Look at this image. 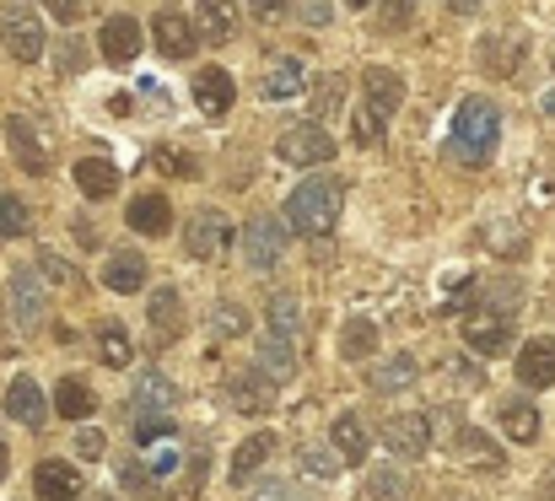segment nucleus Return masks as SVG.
I'll return each mask as SVG.
<instances>
[{"instance_id":"nucleus-58","label":"nucleus","mask_w":555,"mask_h":501,"mask_svg":"<svg viewBox=\"0 0 555 501\" xmlns=\"http://www.w3.org/2000/svg\"><path fill=\"white\" fill-rule=\"evenodd\" d=\"M545 497H555V464L545 470Z\"/></svg>"},{"instance_id":"nucleus-48","label":"nucleus","mask_w":555,"mask_h":501,"mask_svg":"<svg viewBox=\"0 0 555 501\" xmlns=\"http://www.w3.org/2000/svg\"><path fill=\"white\" fill-rule=\"evenodd\" d=\"M357 141H362V146L383 141V119H377L372 108H362V114H357Z\"/></svg>"},{"instance_id":"nucleus-28","label":"nucleus","mask_w":555,"mask_h":501,"mask_svg":"<svg viewBox=\"0 0 555 501\" xmlns=\"http://www.w3.org/2000/svg\"><path fill=\"white\" fill-rule=\"evenodd\" d=\"M496 426L513 437V442H534L540 437V410L529 404V399H502V410H496Z\"/></svg>"},{"instance_id":"nucleus-34","label":"nucleus","mask_w":555,"mask_h":501,"mask_svg":"<svg viewBox=\"0 0 555 501\" xmlns=\"http://www.w3.org/2000/svg\"><path fill=\"white\" fill-rule=\"evenodd\" d=\"M480 65H486V76H513L524 65V43L518 38H486Z\"/></svg>"},{"instance_id":"nucleus-6","label":"nucleus","mask_w":555,"mask_h":501,"mask_svg":"<svg viewBox=\"0 0 555 501\" xmlns=\"http://www.w3.org/2000/svg\"><path fill=\"white\" fill-rule=\"evenodd\" d=\"M5 146H11L16 167H22V172H33V178L54 167V152H49L43 130H38L33 119H22V114H11V119H5Z\"/></svg>"},{"instance_id":"nucleus-55","label":"nucleus","mask_w":555,"mask_h":501,"mask_svg":"<svg viewBox=\"0 0 555 501\" xmlns=\"http://www.w3.org/2000/svg\"><path fill=\"white\" fill-rule=\"evenodd\" d=\"M248 5H254V11H259V16H281V11H286V5H292V0H248Z\"/></svg>"},{"instance_id":"nucleus-53","label":"nucleus","mask_w":555,"mask_h":501,"mask_svg":"<svg viewBox=\"0 0 555 501\" xmlns=\"http://www.w3.org/2000/svg\"><path fill=\"white\" fill-rule=\"evenodd\" d=\"M410 22V0H388L383 5V27H404Z\"/></svg>"},{"instance_id":"nucleus-24","label":"nucleus","mask_w":555,"mask_h":501,"mask_svg":"<svg viewBox=\"0 0 555 501\" xmlns=\"http://www.w3.org/2000/svg\"><path fill=\"white\" fill-rule=\"evenodd\" d=\"M330 448L340 453V464H367V448H372L367 421L362 415H340L335 432H330Z\"/></svg>"},{"instance_id":"nucleus-38","label":"nucleus","mask_w":555,"mask_h":501,"mask_svg":"<svg viewBox=\"0 0 555 501\" xmlns=\"http://www.w3.org/2000/svg\"><path fill=\"white\" fill-rule=\"evenodd\" d=\"M308 103H313V119H324V114H340V103H346V81H340V76H324V81L308 92Z\"/></svg>"},{"instance_id":"nucleus-47","label":"nucleus","mask_w":555,"mask_h":501,"mask_svg":"<svg viewBox=\"0 0 555 501\" xmlns=\"http://www.w3.org/2000/svg\"><path fill=\"white\" fill-rule=\"evenodd\" d=\"M179 470H184V486H179V491H184V497H194V491H199V480H205V470H210V459H205V453H189Z\"/></svg>"},{"instance_id":"nucleus-33","label":"nucleus","mask_w":555,"mask_h":501,"mask_svg":"<svg viewBox=\"0 0 555 501\" xmlns=\"http://www.w3.org/2000/svg\"><path fill=\"white\" fill-rule=\"evenodd\" d=\"M130 356H135L130 330H125L119 319H103V324H98V361H103V367H130Z\"/></svg>"},{"instance_id":"nucleus-60","label":"nucleus","mask_w":555,"mask_h":501,"mask_svg":"<svg viewBox=\"0 0 555 501\" xmlns=\"http://www.w3.org/2000/svg\"><path fill=\"white\" fill-rule=\"evenodd\" d=\"M545 114H551V119H555V92H551V98H545Z\"/></svg>"},{"instance_id":"nucleus-41","label":"nucleus","mask_w":555,"mask_h":501,"mask_svg":"<svg viewBox=\"0 0 555 501\" xmlns=\"http://www.w3.org/2000/svg\"><path fill=\"white\" fill-rule=\"evenodd\" d=\"M367 497L372 501H404L410 497V480H404L399 470H377V475H367Z\"/></svg>"},{"instance_id":"nucleus-13","label":"nucleus","mask_w":555,"mask_h":501,"mask_svg":"<svg viewBox=\"0 0 555 501\" xmlns=\"http://www.w3.org/2000/svg\"><path fill=\"white\" fill-rule=\"evenodd\" d=\"M33 497L38 501H76L81 497V475H76V464H65V459H43V464L33 470Z\"/></svg>"},{"instance_id":"nucleus-52","label":"nucleus","mask_w":555,"mask_h":501,"mask_svg":"<svg viewBox=\"0 0 555 501\" xmlns=\"http://www.w3.org/2000/svg\"><path fill=\"white\" fill-rule=\"evenodd\" d=\"M76 453L81 459H103V432H81L76 437Z\"/></svg>"},{"instance_id":"nucleus-57","label":"nucleus","mask_w":555,"mask_h":501,"mask_svg":"<svg viewBox=\"0 0 555 501\" xmlns=\"http://www.w3.org/2000/svg\"><path fill=\"white\" fill-rule=\"evenodd\" d=\"M11 475V448H5V437H0V480Z\"/></svg>"},{"instance_id":"nucleus-32","label":"nucleus","mask_w":555,"mask_h":501,"mask_svg":"<svg viewBox=\"0 0 555 501\" xmlns=\"http://www.w3.org/2000/svg\"><path fill=\"white\" fill-rule=\"evenodd\" d=\"M270 453H275V437H270V432H254V437L232 453V480H237V486H248V475H259Z\"/></svg>"},{"instance_id":"nucleus-23","label":"nucleus","mask_w":555,"mask_h":501,"mask_svg":"<svg viewBox=\"0 0 555 501\" xmlns=\"http://www.w3.org/2000/svg\"><path fill=\"white\" fill-rule=\"evenodd\" d=\"M415 377H421V361H415L410 350H393V356L377 361V372H372L367 388H377V394H399V388H415Z\"/></svg>"},{"instance_id":"nucleus-16","label":"nucleus","mask_w":555,"mask_h":501,"mask_svg":"<svg viewBox=\"0 0 555 501\" xmlns=\"http://www.w3.org/2000/svg\"><path fill=\"white\" fill-rule=\"evenodd\" d=\"M232 33H237V5L232 0H199L194 5V38L232 43Z\"/></svg>"},{"instance_id":"nucleus-9","label":"nucleus","mask_w":555,"mask_h":501,"mask_svg":"<svg viewBox=\"0 0 555 501\" xmlns=\"http://www.w3.org/2000/svg\"><path fill=\"white\" fill-rule=\"evenodd\" d=\"M377 437H383L388 453H399V459H421V453L431 448V421H426L421 410H410V415H388Z\"/></svg>"},{"instance_id":"nucleus-29","label":"nucleus","mask_w":555,"mask_h":501,"mask_svg":"<svg viewBox=\"0 0 555 501\" xmlns=\"http://www.w3.org/2000/svg\"><path fill=\"white\" fill-rule=\"evenodd\" d=\"M146 313H152V330H157V339H168V345H173V339H179V334H184V303H179V292H173V286H163V292H152V308H146Z\"/></svg>"},{"instance_id":"nucleus-4","label":"nucleus","mask_w":555,"mask_h":501,"mask_svg":"<svg viewBox=\"0 0 555 501\" xmlns=\"http://www.w3.org/2000/svg\"><path fill=\"white\" fill-rule=\"evenodd\" d=\"M0 43H5V49H11V60H22V65L43 60L49 38H43V22H38V11H33V5H11V11L0 16Z\"/></svg>"},{"instance_id":"nucleus-19","label":"nucleus","mask_w":555,"mask_h":501,"mask_svg":"<svg viewBox=\"0 0 555 501\" xmlns=\"http://www.w3.org/2000/svg\"><path fill=\"white\" fill-rule=\"evenodd\" d=\"M232 98H237V87H232V76L221 70V65H210V70H199L194 76V103H199V114H227L232 108Z\"/></svg>"},{"instance_id":"nucleus-26","label":"nucleus","mask_w":555,"mask_h":501,"mask_svg":"<svg viewBox=\"0 0 555 501\" xmlns=\"http://www.w3.org/2000/svg\"><path fill=\"white\" fill-rule=\"evenodd\" d=\"M259 372H264L270 383H292V377H297V350H292L286 334H264V339H259Z\"/></svg>"},{"instance_id":"nucleus-61","label":"nucleus","mask_w":555,"mask_h":501,"mask_svg":"<svg viewBox=\"0 0 555 501\" xmlns=\"http://www.w3.org/2000/svg\"><path fill=\"white\" fill-rule=\"evenodd\" d=\"M346 5H372V0H346Z\"/></svg>"},{"instance_id":"nucleus-21","label":"nucleus","mask_w":555,"mask_h":501,"mask_svg":"<svg viewBox=\"0 0 555 501\" xmlns=\"http://www.w3.org/2000/svg\"><path fill=\"white\" fill-rule=\"evenodd\" d=\"M103 286L108 292H141L146 286V259L135 254V248H119V254H108V265H103Z\"/></svg>"},{"instance_id":"nucleus-40","label":"nucleus","mask_w":555,"mask_h":501,"mask_svg":"<svg viewBox=\"0 0 555 501\" xmlns=\"http://www.w3.org/2000/svg\"><path fill=\"white\" fill-rule=\"evenodd\" d=\"M119 480H125L130 497H163V486H157V475L146 470V459H130V464L119 470Z\"/></svg>"},{"instance_id":"nucleus-27","label":"nucleus","mask_w":555,"mask_h":501,"mask_svg":"<svg viewBox=\"0 0 555 501\" xmlns=\"http://www.w3.org/2000/svg\"><path fill=\"white\" fill-rule=\"evenodd\" d=\"M54 410H60L65 421H87V415L98 410L92 383H87V377H60V383H54Z\"/></svg>"},{"instance_id":"nucleus-39","label":"nucleus","mask_w":555,"mask_h":501,"mask_svg":"<svg viewBox=\"0 0 555 501\" xmlns=\"http://www.w3.org/2000/svg\"><path fill=\"white\" fill-rule=\"evenodd\" d=\"M33 232V216L16 194H0V237H27Z\"/></svg>"},{"instance_id":"nucleus-59","label":"nucleus","mask_w":555,"mask_h":501,"mask_svg":"<svg viewBox=\"0 0 555 501\" xmlns=\"http://www.w3.org/2000/svg\"><path fill=\"white\" fill-rule=\"evenodd\" d=\"M453 5H459V11H475V5H480V0H453Z\"/></svg>"},{"instance_id":"nucleus-42","label":"nucleus","mask_w":555,"mask_h":501,"mask_svg":"<svg viewBox=\"0 0 555 501\" xmlns=\"http://www.w3.org/2000/svg\"><path fill=\"white\" fill-rule=\"evenodd\" d=\"M130 437H135L141 448H152V442H173V437H179V426H173L168 415H141Z\"/></svg>"},{"instance_id":"nucleus-17","label":"nucleus","mask_w":555,"mask_h":501,"mask_svg":"<svg viewBox=\"0 0 555 501\" xmlns=\"http://www.w3.org/2000/svg\"><path fill=\"white\" fill-rule=\"evenodd\" d=\"M362 87H367V108L377 114V119H393V114H399V103H404V81H399V70L372 65L367 76H362Z\"/></svg>"},{"instance_id":"nucleus-18","label":"nucleus","mask_w":555,"mask_h":501,"mask_svg":"<svg viewBox=\"0 0 555 501\" xmlns=\"http://www.w3.org/2000/svg\"><path fill=\"white\" fill-rule=\"evenodd\" d=\"M125 221H130L141 237H163V232L173 227V205H168V194L152 189V194H135V200H130V216H125Z\"/></svg>"},{"instance_id":"nucleus-35","label":"nucleus","mask_w":555,"mask_h":501,"mask_svg":"<svg viewBox=\"0 0 555 501\" xmlns=\"http://www.w3.org/2000/svg\"><path fill=\"white\" fill-rule=\"evenodd\" d=\"M372 350H377V324L372 319H351L346 334H340V356L346 361H367Z\"/></svg>"},{"instance_id":"nucleus-22","label":"nucleus","mask_w":555,"mask_h":501,"mask_svg":"<svg viewBox=\"0 0 555 501\" xmlns=\"http://www.w3.org/2000/svg\"><path fill=\"white\" fill-rule=\"evenodd\" d=\"M179 399V388L163 377V372H146L141 383H135V394H130V415L141 421V415H168V404Z\"/></svg>"},{"instance_id":"nucleus-25","label":"nucleus","mask_w":555,"mask_h":501,"mask_svg":"<svg viewBox=\"0 0 555 501\" xmlns=\"http://www.w3.org/2000/svg\"><path fill=\"white\" fill-rule=\"evenodd\" d=\"M259 87H264L270 103H286V98H302L308 92V70H302V60H275Z\"/></svg>"},{"instance_id":"nucleus-14","label":"nucleus","mask_w":555,"mask_h":501,"mask_svg":"<svg viewBox=\"0 0 555 501\" xmlns=\"http://www.w3.org/2000/svg\"><path fill=\"white\" fill-rule=\"evenodd\" d=\"M518 383L524 388H551L555 383V334L518 345Z\"/></svg>"},{"instance_id":"nucleus-56","label":"nucleus","mask_w":555,"mask_h":501,"mask_svg":"<svg viewBox=\"0 0 555 501\" xmlns=\"http://www.w3.org/2000/svg\"><path fill=\"white\" fill-rule=\"evenodd\" d=\"M302 16H308V22H324V16H330V0H308Z\"/></svg>"},{"instance_id":"nucleus-49","label":"nucleus","mask_w":555,"mask_h":501,"mask_svg":"<svg viewBox=\"0 0 555 501\" xmlns=\"http://www.w3.org/2000/svg\"><path fill=\"white\" fill-rule=\"evenodd\" d=\"M60 70H87V49H81V38H65V49H60Z\"/></svg>"},{"instance_id":"nucleus-37","label":"nucleus","mask_w":555,"mask_h":501,"mask_svg":"<svg viewBox=\"0 0 555 501\" xmlns=\"http://www.w3.org/2000/svg\"><path fill=\"white\" fill-rule=\"evenodd\" d=\"M264 319H270V334H286V339L302 330V308H297V297H286V292H281V297H270Z\"/></svg>"},{"instance_id":"nucleus-15","label":"nucleus","mask_w":555,"mask_h":501,"mask_svg":"<svg viewBox=\"0 0 555 501\" xmlns=\"http://www.w3.org/2000/svg\"><path fill=\"white\" fill-rule=\"evenodd\" d=\"M98 43H103V60L108 65H130L141 54V22L135 16H108L103 33H98Z\"/></svg>"},{"instance_id":"nucleus-3","label":"nucleus","mask_w":555,"mask_h":501,"mask_svg":"<svg viewBox=\"0 0 555 501\" xmlns=\"http://www.w3.org/2000/svg\"><path fill=\"white\" fill-rule=\"evenodd\" d=\"M275 157L292 167H324L335 163V136L330 130H319V119H308V125H292L281 141H275Z\"/></svg>"},{"instance_id":"nucleus-1","label":"nucleus","mask_w":555,"mask_h":501,"mask_svg":"<svg viewBox=\"0 0 555 501\" xmlns=\"http://www.w3.org/2000/svg\"><path fill=\"white\" fill-rule=\"evenodd\" d=\"M502 141V108L491 98H464L453 114V136H448V157L464 167H486Z\"/></svg>"},{"instance_id":"nucleus-2","label":"nucleus","mask_w":555,"mask_h":501,"mask_svg":"<svg viewBox=\"0 0 555 501\" xmlns=\"http://www.w3.org/2000/svg\"><path fill=\"white\" fill-rule=\"evenodd\" d=\"M286 221L302 237H330L335 221H340V183L335 178H302L286 194Z\"/></svg>"},{"instance_id":"nucleus-51","label":"nucleus","mask_w":555,"mask_h":501,"mask_svg":"<svg viewBox=\"0 0 555 501\" xmlns=\"http://www.w3.org/2000/svg\"><path fill=\"white\" fill-rule=\"evenodd\" d=\"M157 167H173L179 178H199V167H194V157H179V152H163V157H157Z\"/></svg>"},{"instance_id":"nucleus-62","label":"nucleus","mask_w":555,"mask_h":501,"mask_svg":"<svg viewBox=\"0 0 555 501\" xmlns=\"http://www.w3.org/2000/svg\"><path fill=\"white\" fill-rule=\"evenodd\" d=\"M98 501H114V497H98Z\"/></svg>"},{"instance_id":"nucleus-31","label":"nucleus","mask_w":555,"mask_h":501,"mask_svg":"<svg viewBox=\"0 0 555 501\" xmlns=\"http://www.w3.org/2000/svg\"><path fill=\"white\" fill-rule=\"evenodd\" d=\"M205 334L221 339V345H227V339H243V334H248V308L232 303V297H221V303L210 308V319H205Z\"/></svg>"},{"instance_id":"nucleus-7","label":"nucleus","mask_w":555,"mask_h":501,"mask_svg":"<svg viewBox=\"0 0 555 501\" xmlns=\"http://www.w3.org/2000/svg\"><path fill=\"white\" fill-rule=\"evenodd\" d=\"M464 345H469L475 356H507L513 319H507V313H491V308H475V313L464 319Z\"/></svg>"},{"instance_id":"nucleus-45","label":"nucleus","mask_w":555,"mask_h":501,"mask_svg":"<svg viewBox=\"0 0 555 501\" xmlns=\"http://www.w3.org/2000/svg\"><path fill=\"white\" fill-rule=\"evenodd\" d=\"M38 275H43V281H54V286H76V270H70L54 248H43V254H38Z\"/></svg>"},{"instance_id":"nucleus-44","label":"nucleus","mask_w":555,"mask_h":501,"mask_svg":"<svg viewBox=\"0 0 555 501\" xmlns=\"http://www.w3.org/2000/svg\"><path fill=\"white\" fill-rule=\"evenodd\" d=\"M248 501H313L297 480H259L254 491H248Z\"/></svg>"},{"instance_id":"nucleus-43","label":"nucleus","mask_w":555,"mask_h":501,"mask_svg":"<svg viewBox=\"0 0 555 501\" xmlns=\"http://www.w3.org/2000/svg\"><path fill=\"white\" fill-rule=\"evenodd\" d=\"M453 453L459 459H480V464H496V448L475 432V426H459V437H453Z\"/></svg>"},{"instance_id":"nucleus-36","label":"nucleus","mask_w":555,"mask_h":501,"mask_svg":"<svg viewBox=\"0 0 555 501\" xmlns=\"http://www.w3.org/2000/svg\"><path fill=\"white\" fill-rule=\"evenodd\" d=\"M297 464H302L313 480H335L340 453H335V448H319V442H302V448H297Z\"/></svg>"},{"instance_id":"nucleus-30","label":"nucleus","mask_w":555,"mask_h":501,"mask_svg":"<svg viewBox=\"0 0 555 501\" xmlns=\"http://www.w3.org/2000/svg\"><path fill=\"white\" fill-rule=\"evenodd\" d=\"M76 189H81L87 200H108V194L119 189V167L103 163V157H87V163H76Z\"/></svg>"},{"instance_id":"nucleus-46","label":"nucleus","mask_w":555,"mask_h":501,"mask_svg":"<svg viewBox=\"0 0 555 501\" xmlns=\"http://www.w3.org/2000/svg\"><path fill=\"white\" fill-rule=\"evenodd\" d=\"M146 470L157 475V486H168V475H179V448H173V442H163V448L146 459Z\"/></svg>"},{"instance_id":"nucleus-11","label":"nucleus","mask_w":555,"mask_h":501,"mask_svg":"<svg viewBox=\"0 0 555 501\" xmlns=\"http://www.w3.org/2000/svg\"><path fill=\"white\" fill-rule=\"evenodd\" d=\"M227 404L237 410V415H264L270 404H275V388H270V377L254 367V372H232L227 377Z\"/></svg>"},{"instance_id":"nucleus-20","label":"nucleus","mask_w":555,"mask_h":501,"mask_svg":"<svg viewBox=\"0 0 555 501\" xmlns=\"http://www.w3.org/2000/svg\"><path fill=\"white\" fill-rule=\"evenodd\" d=\"M152 38H157V49L168 54V60H189L194 54V22L184 16H173V11H157V22H152Z\"/></svg>"},{"instance_id":"nucleus-8","label":"nucleus","mask_w":555,"mask_h":501,"mask_svg":"<svg viewBox=\"0 0 555 501\" xmlns=\"http://www.w3.org/2000/svg\"><path fill=\"white\" fill-rule=\"evenodd\" d=\"M43 313H49V292H43V275L38 270H11V319L22 324V330H38L43 324Z\"/></svg>"},{"instance_id":"nucleus-5","label":"nucleus","mask_w":555,"mask_h":501,"mask_svg":"<svg viewBox=\"0 0 555 501\" xmlns=\"http://www.w3.org/2000/svg\"><path fill=\"white\" fill-rule=\"evenodd\" d=\"M243 259H248V270H275V265L286 259V221L254 216V221L243 227Z\"/></svg>"},{"instance_id":"nucleus-54","label":"nucleus","mask_w":555,"mask_h":501,"mask_svg":"<svg viewBox=\"0 0 555 501\" xmlns=\"http://www.w3.org/2000/svg\"><path fill=\"white\" fill-rule=\"evenodd\" d=\"M43 11L60 16V22H76V16H81V0H43Z\"/></svg>"},{"instance_id":"nucleus-10","label":"nucleus","mask_w":555,"mask_h":501,"mask_svg":"<svg viewBox=\"0 0 555 501\" xmlns=\"http://www.w3.org/2000/svg\"><path fill=\"white\" fill-rule=\"evenodd\" d=\"M184 248H189V259H221L227 254V216L210 210V205H199L184 227Z\"/></svg>"},{"instance_id":"nucleus-50","label":"nucleus","mask_w":555,"mask_h":501,"mask_svg":"<svg viewBox=\"0 0 555 501\" xmlns=\"http://www.w3.org/2000/svg\"><path fill=\"white\" fill-rule=\"evenodd\" d=\"M453 377H459V383H464V388H486V372H480V367H475V361H464V356H459V361H453Z\"/></svg>"},{"instance_id":"nucleus-12","label":"nucleus","mask_w":555,"mask_h":501,"mask_svg":"<svg viewBox=\"0 0 555 501\" xmlns=\"http://www.w3.org/2000/svg\"><path fill=\"white\" fill-rule=\"evenodd\" d=\"M5 415H11L16 426L38 432V426L49 421V399H43V388H38L33 377H11V388H5Z\"/></svg>"}]
</instances>
